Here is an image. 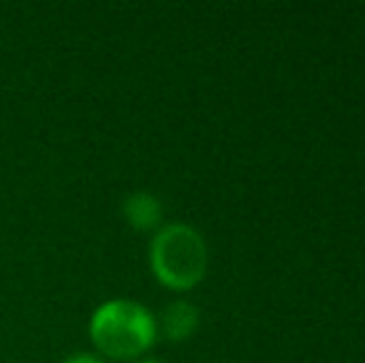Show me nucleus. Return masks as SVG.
Instances as JSON below:
<instances>
[{"label":"nucleus","mask_w":365,"mask_h":363,"mask_svg":"<svg viewBox=\"0 0 365 363\" xmlns=\"http://www.w3.org/2000/svg\"><path fill=\"white\" fill-rule=\"evenodd\" d=\"M87 334L107 361H137L157 341V316L135 299H107L90 314Z\"/></svg>","instance_id":"obj_1"},{"label":"nucleus","mask_w":365,"mask_h":363,"mask_svg":"<svg viewBox=\"0 0 365 363\" xmlns=\"http://www.w3.org/2000/svg\"><path fill=\"white\" fill-rule=\"evenodd\" d=\"M209 249L204 237L184 222H172L157 229L149 244V267L159 284L187 291L207 274Z\"/></svg>","instance_id":"obj_2"},{"label":"nucleus","mask_w":365,"mask_h":363,"mask_svg":"<svg viewBox=\"0 0 365 363\" xmlns=\"http://www.w3.org/2000/svg\"><path fill=\"white\" fill-rule=\"evenodd\" d=\"M199 329V309L189 301H172L162 309L157 319V331L169 341H184Z\"/></svg>","instance_id":"obj_3"},{"label":"nucleus","mask_w":365,"mask_h":363,"mask_svg":"<svg viewBox=\"0 0 365 363\" xmlns=\"http://www.w3.org/2000/svg\"><path fill=\"white\" fill-rule=\"evenodd\" d=\"M122 214H125L130 227L147 232V229L159 227V222H162V202L152 192H142L140 189V192H132L125 197Z\"/></svg>","instance_id":"obj_4"},{"label":"nucleus","mask_w":365,"mask_h":363,"mask_svg":"<svg viewBox=\"0 0 365 363\" xmlns=\"http://www.w3.org/2000/svg\"><path fill=\"white\" fill-rule=\"evenodd\" d=\"M63 363H110V361L97 354H90V351H75V354H70Z\"/></svg>","instance_id":"obj_5"},{"label":"nucleus","mask_w":365,"mask_h":363,"mask_svg":"<svg viewBox=\"0 0 365 363\" xmlns=\"http://www.w3.org/2000/svg\"><path fill=\"white\" fill-rule=\"evenodd\" d=\"M132 363H167V361H159V359H137Z\"/></svg>","instance_id":"obj_6"}]
</instances>
